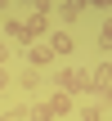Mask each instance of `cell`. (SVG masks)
<instances>
[{"label":"cell","mask_w":112,"mask_h":121,"mask_svg":"<svg viewBox=\"0 0 112 121\" xmlns=\"http://www.w3.org/2000/svg\"><path fill=\"white\" fill-rule=\"evenodd\" d=\"M58 90H67V94H90V72H81V67L58 72Z\"/></svg>","instance_id":"cell-1"},{"label":"cell","mask_w":112,"mask_h":121,"mask_svg":"<svg viewBox=\"0 0 112 121\" xmlns=\"http://www.w3.org/2000/svg\"><path fill=\"white\" fill-rule=\"evenodd\" d=\"M22 27H27V45H31L36 36H49V31H54V18H49V9H36Z\"/></svg>","instance_id":"cell-2"},{"label":"cell","mask_w":112,"mask_h":121,"mask_svg":"<svg viewBox=\"0 0 112 121\" xmlns=\"http://www.w3.org/2000/svg\"><path fill=\"white\" fill-rule=\"evenodd\" d=\"M112 85V58H103L99 67H90V94H103Z\"/></svg>","instance_id":"cell-3"},{"label":"cell","mask_w":112,"mask_h":121,"mask_svg":"<svg viewBox=\"0 0 112 121\" xmlns=\"http://www.w3.org/2000/svg\"><path fill=\"white\" fill-rule=\"evenodd\" d=\"M81 13H85V0H58V22L63 27H72Z\"/></svg>","instance_id":"cell-4"},{"label":"cell","mask_w":112,"mask_h":121,"mask_svg":"<svg viewBox=\"0 0 112 121\" xmlns=\"http://www.w3.org/2000/svg\"><path fill=\"white\" fill-rule=\"evenodd\" d=\"M27 58H31V67H45V63H54L58 54H54L49 45H31V49H27Z\"/></svg>","instance_id":"cell-5"},{"label":"cell","mask_w":112,"mask_h":121,"mask_svg":"<svg viewBox=\"0 0 112 121\" xmlns=\"http://www.w3.org/2000/svg\"><path fill=\"white\" fill-rule=\"evenodd\" d=\"M49 36H54V40H49V49H54L58 58H67V54H72V36H67V31H49Z\"/></svg>","instance_id":"cell-6"},{"label":"cell","mask_w":112,"mask_h":121,"mask_svg":"<svg viewBox=\"0 0 112 121\" xmlns=\"http://www.w3.org/2000/svg\"><path fill=\"white\" fill-rule=\"evenodd\" d=\"M49 112H54V117H63V112H72V94H67V90H58V94L49 99Z\"/></svg>","instance_id":"cell-7"},{"label":"cell","mask_w":112,"mask_h":121,"mask_svg":"<svg viewBox=\"0 0 112 121\" xmlns=\"http://www.w3.org/2000/svg\"><path fill=\"white\" fill-rule=\"evenodd\" d=\"M4 36H13L18 45H27V27H22L18 18H4Z\"/></svg>","instance_id":"cell-8"},{"label":"cell","mask_w":112,"mask_h":121,"mask_svg":"<svg viewBox=\"0 0 112 121\" xmlns=\"http://www.w3.org/2000/svg\"><path fill=\"white\" fill-rule=\"evenodd\" d=\"M27 117L31 121H54V112H49V103H36V108H27Z\"/></svg>","instance_id":"cell-9"},{"label":"cell","mask_w":112,"mask_h":121,"mask_svg":"<svg viewBox=\"0 0 112 121\" xmlns=\"http://www.w3.org/2000/svg\"><path fill=\"white\" fill-rule=\"evenodd\" d=\"M99 45H103V54H108V49H112V18H108V22H103V31H99Z\"/></svg>","instance_id":"cell-10"},{"label":"cell","mask_w":112,"mask_h":121,"mask_svg":"<svg viewBox=\"0 0 112 121\" xmlns=\"http://www.w3.org/2000/svg\"><path fill=\"white\" fill-rule=\"evenodd\" d=\"M81 121H103V112L99 108H81Z\"/></svg>","instance_id":"cell-11"},{"label":"cell","mask_w":112,"mask_h":121,"mask_svg":"<svg viewBox=\"0 0 112 121\" xmlns=\"http://www.w3.org/2000/svg\"><path fill=\"white\" fill-rule=\"evenodd\" d=\"M4 85H9V72H4V67H0V90H4Z\"/></svg>","instance_id":"cell-12"},{"label":"cell","mask_w":112,"mask_h":121,"mask_svg":"<svg viewBox=\"0 0 112 121\" xmlns=\"http://www.w3.org/2000/svg\"><path fill=\"white\" fill-rule=\"evenodd\" d=\"M4 58H9V54H4V45H0V67H4Z\"/></svg>","instance_id":"cell-13"},{"label":"cell","mask_w":112,"mask_h":121,"mask_svg":"<svg viewBox=\"0 0 112 121\" xmlns=\"http://www.w3.org/2000/svg\"><path fill=\"white\" fill-rule=\"evenodd\" d=\"M99 4H103V9H112V0H99Z\"/></svg>","instance_id":"cell-14"},{"label":"cell","mask_w":112,"mask_h":121,"mask_svg":"<svg viewBox=\"0 0 112 121\" xmlns=\"http://www.w3.org/2000/svg\"><path fill=\"white\" fill-rule=\"evenodd\" d=\"M0 121H13V112H9V117H0Z\"/></svg>","instance_id":"cell-15"},{"label":"cell","mask_w":112,"mask_h":121,"mask_svg":"<svg viewBox=\"0 0 112 121\" xmlns=\"http://www.w3.org/2000/svg\"><path fill=\"white\" fill-rule=\"evenodd\" d=\"M0 4H4V0H0Z\"/></svg>","instance_id":"cell-16"}]
</instances>
